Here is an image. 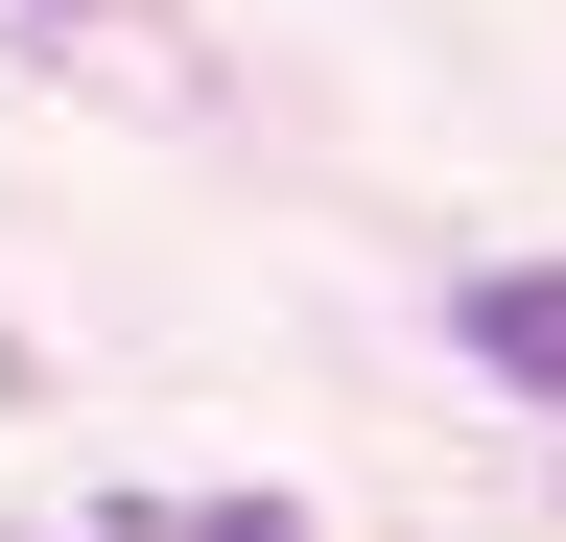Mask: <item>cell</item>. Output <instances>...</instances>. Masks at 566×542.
<instances>
[{
    "mask_svg": "<svg viewBox=\"0 0 566 542\" xmlns=\"http://www.w3.org/2000/svg\"><path fill=\"white\" fill-rule=\"evenodd\" d=\"M449 330H472V378L566 401V259H472V284H449Z\"/></svg>",
    "mask_w": 566,
    "mask_h": 542,
    "instance_id": "6da1fadb",
    "label": "cell"
},
{
    "mask_svg": "<svg viewBox=\"0 0 566 542\" xmlns=\"http://www.w3.org/2000/svg\"><path fill=\"white\" fill-rule=\"evenodd\" d=\"M48 24H95V0H48Z\"/></svg>",
    "mask_w": 566,
    "mask_h": 542,
    "instance_id": "3957f363",
    "label": "cell"
},
{
    "mask_svg": "<svg viewBox=\"0 0 566 542\" xmlns=\"http://www.w3.org/2000/svg\"><path fill=\"white\" fill-rule=\"evenodd\" d=\"M95 542H307V519H283V496H118Z\"/></svg>",
    "mask_w": 566,
    "mask_h": 542,
    "instance_id": "7a4b0ae2",
    "label": "cell"
}]
</instances>
